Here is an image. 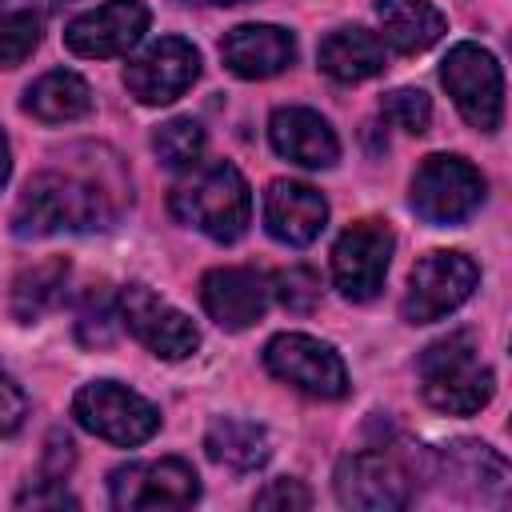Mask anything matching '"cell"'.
Instances as JSON below:
<instances>
[{"label":"cell","mask_w":512,"mask_h":512,"mask_svg":"<svg viewBox=\"0 0 512 512\" xmlns=\"http://www.w3.org/2000/svg\"><path fill=\"white\" fill-rule=\"evenodd\" d=\"M100 148H92V160L84 168L76 164H52L36 176H28L16 212L12 232L16 236H56V232H96L112 228L124 204L132 200V184L116 156L96 160Z\"/></svg>","instance_id":"cell-1"},{"label":"cell","mask_w":512,"mask_h":512,"mask_svg":"<svg viewBox=\"0 0 512 512\" xmlns=\"http://www.w3.org/2000/svg\"><path fill=\"white\" fill-rule=\"evenodd\" d=\"M168 212L216 244H236L252 224V192L236 164H196L168 192Z\"/></svg>","instance_id":"cell-2"},{"label":"cell","mask_w":512,"mask_h":512,"mask_svg":"<svg viewBox=\"0 0 512 512\" xmlns=\"http://www.w3.org/2000/svg\"><path fill=\"white\" fill-rule=\"evenodd\" d=\"M416 372H420V392H424V400H428L436 412H448V416H472V412H480V408L492 400V392H496L492 368L480 364L472 332H448V336L432 340V344L420 352Z\"/></svg>","instance_id":"cell-3"},{"label":"cell","mask_w":512,"mask_h":512,"mask_svg":"<svg viewBox=\"0 0 512 512\" xmlns=\"http://www.w3.org/2000/svg\"><path fill=\"white\" fill-rule=\"evenodd\" d=\"M72 416L80 428H88L92 436L120 444V448H136V444L152 440L160 428L156 404L144 400L140 392H132L128 384H116V380L84 384L72 396Z\"/></svg>","instance_id":"cell-4"},{"label":"cell","mask_w":512,"mask_h":512,"mask_svg":"<svg viewBox=\"0 0 512 512\" xmlns=\"http://www.w3.org/2000/svg\"><path fill=\"white\" fill-rule=\"evenodd\" d=\"M440 84L448 88L452 104L460 108V116L480 128V132H496L500 116H504V76L500 64L488 48L464 40L456 48H448L444 64H440Z\"/></svg>","instance_id":"cell-5"},{"label":"cell","mask_w":512,"mask_h":512,"mask_svg":"<svg viewBox=\"0 0 512 512\" xmlns=\"http://www.w3.org/2000/svg\"><path fill=\"white\" fill-rule=\"evenodd\" d=\"M484 204V176L464 156H424L412 176V208L420 220L444 228L468 220Z\"/></svg>","instance_id":"cell-6"},{"label":"cell","mask_w":512,"mask_h":512,"mask_svg":"<svg viewBox=\"0 0 512 512\" xmlns=\"http://www.w3.org/2000/svg\"><path fill=\"white\" fill-rule=\"evenodd\" d=\"M264 368L284 380L288 388L316 396V400H340L348 396V368L340 352L308 332H280L264 344Z\"/></svg>","instance_id":"cell-7"},{"label":"cell","mask_w":512,"mask_h":512,"mask_svg":"<svg viewBox=\"0 0 512 512\" xmlns=\"http://www.w3.org/2000/svg\"><path fill=\"white\" fill-rule=\"evenodd\" d=\"M480 284V268L472 256L464 252H428L424 260H416L412 276H408V292H404V320L408 324H432L448 312H456Z\"/></svg>","instance_id":"cell-8"},{"label":"cell","mask_w":512,"mask_h":512,"mask_svg":"<svg viewBox=\"0 0 512 512\" xmlns=\"http://www.w3.org/2000/svg\"><path fill=\"white\" fill-rule=\"evenodd\" d=\"M392 248H396V236L384 220L348 224L332 244V284L340 288V296L352 304H368L372 296H380Z\"/></svg>","instance_id":"cell-9"},{"label":"cell","mask_w":512,"mask_h":512,"mask_svg":"<svg viewBox=\"0 0 512 512\" xmlns=\"http://www.w3.org/2000/svg\"><path fill=\"white\" fill-rule=\"evenodd\" d=\"M116 312H120V324L160 360H184L200 348L196 324L180 308L160 300L148 284H128L116 296Z\"/></svg>","instance_id":"cell-10"},{"label":"cell","mask_w":512,"mask_h":512,"mask_svg":"<svg viewBox=\"0 0 512 512\" xmlns=\"http://www.w3.org/2000/svg\"><path fill=\"white\" fill-rule=\"evenodd\" d=\"M108 496L124 512L188 508L200 496V476L180 456H164V460H148V464H120L108 476Z\"/></svg>","instance_id":"cell-11"},{"label":"cell","mask_w":512,"mask_h":512,"mask_svg":"<svg viewBox=\"0 0 512 512\" xmlns=\"http://www.w3.org/2000/svg\"><path fill=\"white\" fill-rule=\"evenodd\" d=\"M200 76V52L184 40V36H160L152 40L136 60H128L124 68V88L148 104H172L176 96H184Z\"/></svg>","instance_id":"cell-12"},{"label":"cell","mask_w":512,"mask_h":512,"mask_svg":"<svg viewBox=\"0 0 512 512\" xmlns=\"http://www.w3.org/2000/svg\"><path fill=\"white\" fill-rule=\"evenodd\" d=\"M336 500L360 512H392L412 500L408 472L384 452H352L336 464Z\"/></svg>","instance_id":"cell-13"},{"label":"cell","mask_w":512,"mask_h":512,"mask_svg":"<svg viewBox=\"0 0 512 512\" xmlns=\"http://www.w3.org/2000/svg\"><path fill=\"white\" fill-rule=\"evenodd\" d=\"M148 4L140 0H108L92 12H80L68 28H64V44L76 56L88 60H108V56H124L128 48L140 44V36L148 32Z\"/></svg>","instance_id":"cell-14"},{"label":"cell","mask_w":512,"mask_h":512,"mask_svg":"<svg viewBox=\"0 0 512 512\" xmlns=\"http://www.w3.org/2000/svg\"><path fill=\"white\" fill-rule=\"evenodd\" d=\"M268 300H272V280L256 268H212L200 280L204 312L228 332L252 328L268 312Z\"/></svg>","instance_id":"cell-15"},{"label":"cell","mask_w":512,"mask_h":512,"mask_svg":"<svg viewBox=\"0 0 512 512\" xmlns=\"http://www.w3.org/2000/svg\"><path fill=\"white\" fill-rule=\"evenodd\" d=\"M328 224V200L304 180H272L264 192V228L288 248H308Z\"/></svg>","instance_id":"cell-16"},{"label":"cell","mask_w":512,"mask_h":512,"mask_svg":"<svg viewBox=\"0 0 512 512\" xmlns=\"http://www.w3.org/2000/svg\"><path fill=\"white\" fill-rule=\"evenodd\" d=\"M220 60L240 80H268L296 60V40L276 24H236L220 40Z\"/></svg>","instance_id":"cell-17"},{"label":"cell","mask_w":512,"mask_h":512,"mask_svg":"<svg viewBox=\"0 0 512 512\" xmlns=\"http://www.w3.org/2000/svg\"><path fill=\"white\" fill-rule=\"evenodd\" d=\"M268 140L276 148V156L300 164V168H332L340 156V140L332 132V124L300 104L276 108L268 120Z\"/></svg>","instance_id":"cell-18"},{"label":"cell","mask_w":512,"mask_h":512,"mask_svg":"<svg viewBox=\"0 0 512 512\" xmlns=\"http://www.w3.org/2000/svg\"><path fill=\"white\" fill-rule=\"evenodd\" d=\"M316 64L336 84H360L384 72V40L368 28H336L320 40Z\"/></svg>","instance_id":"cell-19"},{"label":"cell","mask_w":512,"mask_h":512,"mask_svg":"<svg viewBox=\"0 0 512 512\" xmlns=\"http://www.w3.org/2000/svg\"><path fill=\"white\" fill-rule=\"evenodd\" d=\"M376 16H380L384 40L404 56L432 48L448 28L444 12L428 0H376Z\"/></svg>","instance_id":"cell-20"},{"label":"cell","mask_w":512,"mask_h":512,"mask_svg":"<svg viewBox=\"0 0 512 512\" xmlns=\"http://www.w3.org/2000/svg\"><path fill=\"white\" fill-rule=\"evenodd\" d=\"M20 108H24L28 116L44 120V124H68V120L88 116V108H92V88H88L84 76L56 68V72H44L40 80H32V84L24 88Z\"/></svg>","instance_id":"cell-21"},{"label":"cell","mask_w":512,"mask_h":512,"mask_svg":"<svg viewBox=\"0 0 512 512\" xmlns=\"http://www.w3.org/2000/svg\"><path fill=\"white\" fill-rule=\"evenodd\" d=\"M204 452L208 460L236 468V472H256L272 456V440L260 424L240 420V416H216L204 432Z\"/></svg>","instance_id":"cell-22"},{"label":"cell","mask_w":512,"mask_h":512,"mask_svg":"<svg viewBox=\"0 0 512 512\" xmlns=\"http://www.w3.org/2000/svg\"><path fill=\"white\" fill-rule=\"evenodd\" d=\"M64 284H68V260H64V256H48V260L24 268V272L12 280V316H16L20 324L40 320L48 308L60 304Z\"/></svg>","instance_id":"cell-23"},{"label":"cell","mask_w":512,"mask_h":512,"mask_svg":"<svg viewBox=\"0 0 512 512\" xmlns=\"http://www.w3.org/2000/svg\"><path fill=\"white\" fill-rule=\"evenodd\" d=\"M152 148H156V156H160L164 168L188 172V168H196L200 156H204V128H200V120H192V116H172V120H164V124L152 132Z\"/></svg>","instance_id":"cell-24"},{"label":"cell","mask_w":512,"mask_h":512,"mask_svg":"<svg viewBox=\"0 0 512 512\" xmlns=\"http://www.w3.org/2000/svg\"><path fill=\"white\" fill-rule=\"evenodd\" d=\"M448 464L456 468L460 480H476L480 484V496L484 492H496L500 496L504 484H508V464L488 444H480V440H456L448 448Z\"/></svg>","instance_id":"cell-25"},{"label":"cell","mask_w":512,"mask_h":512,"mask_svg":"<svg viewBox=\"0 0 512 512\" xmlns=\"http://www.w3.org/2000/svg\"><path fill=\"white\" fill-rule=\"evenodd\" d=\"M40 44L36 12H0V68H16Z\"/></svg>","instance_id":"cell-26"},{"label":"cell","mask_w":512,"mask_h":512,"mask_svg":"<svg viewBox=\"0 0 512 512\" xmlns=\"http://www.w3.org/2000/svg\"><path fill=\"white\" fill-rule=\"evenodd\" d=\"M380 112H384L388 124H396V128H404V132H412V136H420V132H428L432 100H428L420 88H396V92L384 96Z\"/></svg>","instance_id":"cell-27"},{"label":"cell","mask_w":512,"mask_h":512,"mask_svg":"<svg viewBox=\"0 0 512 512\" xmlns=\"http://www.w3.org/2000/svg\"><path fill=\"white\" fill-rule=\"evenodd\" d=\"M116 320H120V312H116L112 296L104 292V284H96V292L84 296V308H80V320H76L80 344H108L112 332H116Z\"/></svg>","instance_id":"cell-28"},{"label":"cell","mask_w":512,"mask_h":512,"mask_svg":"<svg viewBox=\"0 0 512 512\" xmlns=\"http://www.w3.org/2000/svg\"><path fill=\"white\" fill-rule=\"evenodd\" d=\"M272 292L288 312H312L320 304V276L312 268H304V264H292V268L276 272Z\"/></svg>","instance_id":"cell-29"},{"label":"cell","mask_w":512,"mask_h":512,"mask_svg":"<svg viewBox=\"0 0 512 512\" xmlns=\"http://www.w3.org/2000/svg\"><path fill=\"white\" fill-rule=\"evenodd\" d=\"M256 508H288V512L312 508V492H308L300 480L280 476V480H268V484L256 492Z\"/></svg>","instance_id":"cell-30"},{"label":"cell","mask_w":512,"mask_h":512,"mask_svg":"<svg viewBox=\"0 0 512 512\" xmlns=\"http://www.w3.org/2000/svg\"><path fill=\"white\" fill-rule=\"evenodd\" d=\"M28 416V396L20 392V384L0 368V436H12Z\"/></svg>","instance_id":"cell-31"},{"label":"cell","mask_w":512,"mask_h":512,"mask_svg":"<svg viewBox=\"0 0 512 512\" xmlns=\"http://www.w3.org/2000/svg\"><path fill=\"white\" fill-rule=\"evenodd\" d=\"M16 508H76V496H68L64 488H56V480H40V484H28L20 496H16Z\"/></svg>","instance_id":"cell-32"},{"label":"cell","mask_w":512,"mask_h":512,"mask_svg":"<svg viewBox=\"0 0 512 512\" xmlns=\"http://www.w3.org/2000/svg\"><path fill=\"white\" fill-rule=\"evenodd\" d=\"M68 468H72V440L56 428V432L48 436V464H44V476H48V480H60Z\"/></svg>","instance_id":"cell-33"},{"label":"cell","mask_w":512,"mask_h":512,"mask_svg":"<svg viewBox=\"0 0 512 512\" xmlns=\"http://www.w3.org/2000/svg\"><path fill=\"white\" fill-rule=\"evenodd\" d=\"M8 172H12V148H8V136L0 132V188H4Z\"/></svg>","instance_id":"cell-34"},{"label":"cell","mask_w":512,"mask_h":512,"mask_svg":"<svg viewBox=\"0 0 512 512\" xmlns=\"http://www.w3.org/2000/svg\"><path fill=\"white\" fill-rule=\"evenodd\" d=\"M188 4H224L228 8V4H244V0H188Z\"/></svg>","instance_id":"cell-35"},{"label":"cell","mask_w":512,"mask_h":512,"mask_svg":"<svg viewBox=\"0 0 512 512\" xmlns=\"http://www.w3.org/2000/svg\"><path fill=\"white\" fill-rule=\"evenodd\" d=\"M60 4H68V0H44V8L52 12V8H60Z\"/></svg>","instance_id":"cell-36"}]
</instances>
